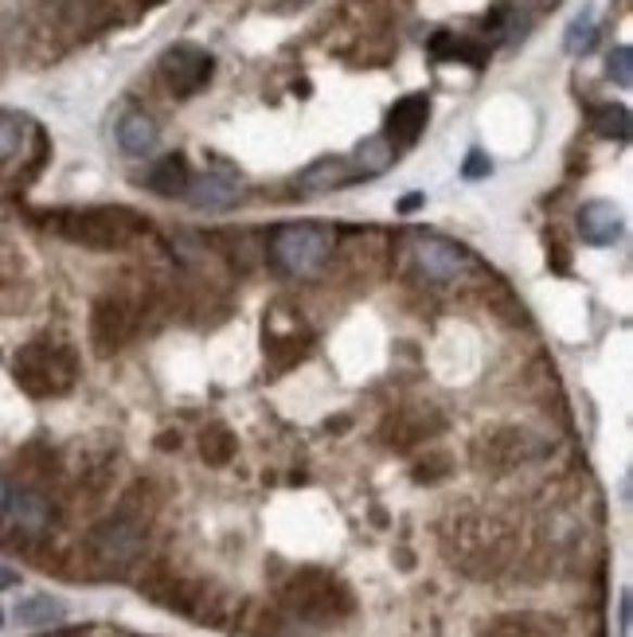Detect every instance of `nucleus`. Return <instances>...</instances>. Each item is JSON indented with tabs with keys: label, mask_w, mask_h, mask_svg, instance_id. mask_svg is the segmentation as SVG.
<instances>
[{
	"label": "nucleus",
	"mask_w": 633,
	"mask_h": 637,
	"mask_svg": "<svg viewBox=\"0 0 633 637\" xmlns=\"http://www.w3.org/2000/svg\"><path fill=\"white\" fill-rule=\"evenodd\" d=\"M12 380L31 399H55V395H67L75 387L78 356L67 344L39 336V341H28L16 348V356H12Z\"/></svg>",
	"instance_id": "nucleus-1"
},
{
	"label": "nucleus",
	"mask_w": 633,
	"mask_h": 637,
	"mask_svg": "<svg viewBox=\"0 0 633 637\" xmlns=\"http://www.w3.org/2000/svg\"><path fill=\"white\" fill-rule=\"evenodd\" d=\"M282 607L302 622L313 626H332V622H344V617L356 610V598H352L349 583L337 578L325 568H302L286 578L282 587Z\"/></svg>",
	"instance_id": "nucleus-2"
},
{
	"label": "nucleus",
	"mask_w": 633,
	"mask_h": 637,
	"mask_svg": "<svg viewBox=\"0 0 633 637\" xmlns=\"http://www.w3.org/2000/svg\"><path fill=\"white\" fill-rule=\"evenodd\" d=\"M39 224L63 235L67 243L90 246V251H122L134 239V231H145L149 224L126 212V207H83V212H55Z\"/></svg>",
	"instance_id": "nucleus-3"
},
{
	"label": "nucleus",
	"mask_w": 633,
	"mask_h": 637,
	"mask_svg": "<svg viewBox=\"0 0 633 637\" xmlns=\"http://www.w3.org/2000/svg\"><path fill=\"white\" fill-rule=\"evenodd\" d=\"M446 551L458 559L469 575H493L505 568L508 559V536L485 517H461L454 532H446Z\"/></svg>",
	"instance_id": "nucleus-4"
},
{
	"label": "nucleus",
	"mask_w": 633,
	"mask_h": 637,
	"mask_svg": "<svg viewBox=\"0 0 633 637\" xmlns=\"http://www.w3.org/2000/svg\"><path fill=\"white\" fill-rule=\"evenodd\" d=\"M270 255L286 275H317L332 258V231L317 224H286L274 231Z\"/></svg>",
	"instance_id": "nucleus-5"
},
{
	"label": "nucleus",
	"mask_w": 633,
	"mask_h": 637,
	"mask_svg": "<svg viewBox=\"0 0 633 637\" xmlns=\"http://www.w3.org/2000/svg\"><path fill=\"white\" fill-rule=\"evenodd\" d=\"M215 60L195 43H176L161 55V79L168 82L176 99H192L195 90H204L212 82Z\"/></svg>",
	"instance_id": "nucleus-6"
},
{
	"label": "nucleus",
	"mask_w": 633,
	"mask_h": 637,
	"mask_svg": "<svg viewBox=\"0 0 633 637\" xmlns=\"http://www.w3.org/2000/svg\"><path fill=\"white\" fill-rule=\"evenodd\" d=\"M51 520H55V509L43 493L28 489V485H12V497L0 517V532L12 539H39L51 528Z\"/></svg>",
	"instance_id": "nucleus-7"
},
{
	"label": "nucleus",
	"mask_w": 633,
	"mask_h": 637,
	"mask_svg": "<svg viewBox=\"0 0 633 637\" xmlns=\"http://www.w3.org/2000/svg\"><path fill=\"white\" fill-rule=\"evenodd\" d=\"M442 426H446V419L439 415L434 403H407V407H400L395 415L383 419L380 434L391 450H415V446H422L427 438H434Z\"/></svg>",
	"instance_id": "nucleus-8"
},
{
	"label": "nucleus",
	"mask_w": 633,
	"mask_h": 637,
	"mask_svg": "<svg viewBox=\"0 0 633 637\" xmlns=\"http://www.w3.org/2000/svg\"><path fill=\"white\" fill-rule=\"evenodd\" d=\"M540 454H544V442L536 434L520 431V426H501V431L485 434L478 442V461L485 470H497V473L517 470V466L540 458Z\"/></svg>",
	"instance_id": "nucleus-9"
},
{
	"label": "nucleus",
	"mask_w": 633,
	"mask_h": 637,
	"mask_svg": "<svg viewBox=\"0 0 633 637\" xmlns=\"http://www.w3.org/2000/svg\"><path fill=\"white\" fill-rule=\"evenodd\" d=\"M410 263L427 282H454V278L466 270L473 258H469L466 246L450 243L442 235H415L410 243Z\"/></svg>",
	"instance_id": "nucleus-10"
},
{
	"label": "nucleus",
	"mask_w": 633,
	"mask_h": 637,
	"mask_svg": "<svg viewBox=\"0 0 633 637\" xmlns=\"http://www.w3.org/2000/svg\"><path fill=\"white\" fill-rule=\"evenodd\" d=\"M134 336V309L126 297H98L90 309V344L98 356H114Z\"/></svg>",
	"instance_id": "nucleus-11"
},
{
	"label": "nucleus",
	"mask_w": 633,
	"mask_h": 637,
	"mask_svg": "<svg viewBox=\"0 0 633 637\" xmlns=\"http://www.w3.org/2000/svg\"><path fill=\"white\" fill-rule=\"evenodd\" d=\"M564 622L552 614H540V610H517V614H501L493 617L481 637H564Z\"/></svg>",
	"instance_id": "nucleus-12"
},
{
	"label": "nucleus",
	"mask_w": 633,
	"mask_h": 637,
	"mask_svg": "<svg viewBox=\"0 0 633 637\" xmlns=\"http://www.w3.org/2000/svg\"><path fill=\"white\" fill-rule=\"evenodd\" d=\"M427 118H430L427 94H407V99H400L388 114V141L391 145H415L419 133L427 129Z\"/></svg>",
	"instance_id": "nucleus-13"
},
{
	"label": "nucleus",
	"mask_w": 633,
	"mask_h": 637,
	"mask_svg": "<svg viewBox=\"0 0 633 637\" xmlns=\"http://www.w3.org/2000/svg\"><path fill=\"white\" fill-rule=\"evenodd\" d=\"M114 138H117V149H122L126 157L141 161V157H149V153L156 149L161 129H156V122L149 118L145 110H129V114H122V118H117Z\"/></svg>",
	"instance_id": "nucleus-14"
},
{
	"label": "nucleus",
	"mask_w": 633,
	"mask_h": 637,
	"mask_svg": "<svg viewBox=\"0 0 633 637\" xmlns=\"http://www.w3.org/2000/svg\"><path fill=\"white\" fill-rule=\"evenodd\" d=\"M579 231L591 246H610L622 235V212L610 200H591L579 207Z\"/></svg>",
	"instance_id": "nucleus-15"
},
{
	"label": "nucleus",
	"mask_w": 633,
	"mask_h": 637,
	"mask_svg": "<svg viewBox=\"0 0 633 637\" xmlns=\"http://www.w3.org/2000/svg\"><path fill=\"white\" fill-rule=\"evenodd\" d=\"M309 344H313V333L305 324H293V329H274V324H266V356H270L274 372L293 368V364L309 353Z\"/></svg>",
	"instance_id": "nucleus-16"
},
{
	"label": "nucleus",
	"mask_w": 633,
	"mask_h": 637,
	"mask_svg": "<svg viewBox=\"0 0 633 637\" xmlns=\"http://www.w3.org/2000/svg\"><path fill=\"white\" fill-rule=\"evenodd\" d=\"M188 204L200 207V212H227L231 204H239V184L219 173H204V177L188 180Z\"/></svg>",
	"instance_id": "nucleus-17"
},
{
	"label": "nucleus",
	"mask_w": 633,
	"mask_h": 637,
	"mask_svg": "<svg viewBox=\"0 0 633 637\" xmlns=\"http://www.w3.org/2000/svg\"><path fill=\"white\" fill-rule=\"evenodd\" d=\"M188 180H192V173H188V161L180 157V153H168V157H161L153 168H149V177L145 184L153 188L156 196H185L188 192Z\"/></svg>",
	"instance_id": "nucleus-18"
},
{
	"label": "nucleus",
	"mask_w": 633,
	"mask_h": 637,
	"mask_svg": "<svg viewBox=\"0 0 633 637\" xmlns=\"http://www.w3.org/2000/svg\"><path fill=\"white\" fill-rule=\"evenodd\" d=\"M344 180H349V161L321 157V161H313L302 177H297V192H305V196H317V192H329V188L344 184Z\"/></svg>",
	"instance_id": "nucleus-19"
},
{
	"label": "nucleus",
	"mask_w": 633,
	"mask_h": 637,
	"mask_svg": "<svg viewBox=\"0 0 633 637\" xmlns=\"http://www.w3.org/2000/svg\"><path fill=\"white\" fill-rule=\"evenodd\" d=\"M235 450H239V442H235L231 426H224V422H212V426L200 431V458L207 466H227L235 458Z\"/></svg>",
	"instance_id": "nucleus-20"
},
{
	"label": "nucleus",
	"mask_w": 633,
	"mask_h": 637,
	"mask_svg": "<svg viewBox=\"0 0 633 637\" xmlns=\"http://www.w3.org/2000/svg\"><path fill=\"white\" fill-rule=\"evenodd\" d=\"M356 165H360V177H380L395 165V145L388 138H368L360 149H356Z\"/></svg>",
	"instance_id": "nucleus-21"
},
{
	"label": "nucleus",
	"mask_w": 633,
	"mask_h": 637,
	"mask_svg": "<svg viewBox=\"0 0 633 637\" xmlns=\"http://www.w3.org/2000/svg\"><path fill=\"white\" fill-rule=\"evenodd\" d=\"M595 43H598L595 9H583L575 21H571V28H567L564 48H567V55H586V51H595Z\"/></svg>",
	"instance_id": "nucleus-22"
},
{
	"label": "nucleus",
	"mask_w": 633,
	"mask_h": 637,
	"mask_svg": "<svg viewBox=\"0 0 633 637\" xmlns=\"http://www.w3.org/2000/svg\"><path fill=\"white\" fill-rule=\"evenodd\" d=\"M591 129L606 141H630V110L625 106H595Z\"/></svg>",
	"instance_id": "nucleus-23"
},
{
	"label": "nucleus",
	"mask_w": 633,
	"mask_h": 637,
	"mask_svg": "<svg viewBox=\"0 0 633 637\" xmlns=\"http://www.w3.org/2000/svg\"><path fill=\"white\" fill-rule=\"evenodd\" d=\"M16 617L24 626H55L63 617V602H55L51 595H31L16 607Z\"/></svg>",
	"instance_id": "nucleus-24"
},
{
	"label": "nucleus",
	"mask_w": 633,
	"mask_h": 637,
	"mask_svg": "<svg viewBox=\"0 0 633 637\" xmlns=\"http://www.w3.org/2000/svg\"><path fill=\"white\" fill-rule=\"evenodd\" d=\"M24 138H28V122L0 110V165H9L24 153Z\"/></svg>",
	"instance_id": "nucleus-25"
},
{
	"label": "nucleus",
	"mask_w": 633,
	"mask_h": 637,
	"mask_svg": "<svg viewBox=\"0 0 633 637\" xmlns=\"http://www.w3.org/2000/svg\"><path fill=\"white\" fill-rule=\"evenodd\" d=\"M606 75H610V82H618V87H633V48L630 43H622V48L610 51V60H606Z\"/></svg>",
	"instance_id": "nucleus-26"
},
{
	"label": "nucleus",
	"mask_w": 633,
	"mask_h": 637,
	"mask_svg": "<svg viewBox=\"0 0 633 637\" xmlns=\"http://www.w3.org/2000/svg\"><path fill=\"white\" fill-rule=\"evenodd\" d=\"M446 473H450V458H446V454H434V458L415 461V470H410V477L419 481V485H434V481H442Z\"/></svg>",
	"instance_id": "nucleus-27"
},
{
	"label": "nucleus",
	"mask_w": 633,
	"mask_h": 637,
	"mask_svg": "<svg viewBox=\"0 0 633 637\" xmlns=\"http://www.w3.org/2000/svg\"><path fill=\"white\" fill-rule=\"evenodd\" d=\"M489 173H493V161H489L481 149H473V153L466 157V165H461V177H466V180H485Z\"/></svg>",
	"instance_id": "nucleus-28"
},
{
	"label": "nucleus",
	"mask_w": 633,
	"mask_h": 637,
	"mask_svg": "<svg viewBox=\"0 0 633 637\" xmlns=\"http://www.w3.org/2000/svg\"><path fill=\"white\" fill-rule=\"evenodd\" d=\"M547 255L556 258V270H559V275H567V266H571V251L559 243V235H547Z\"/></svg>",
	"instance_id": "nucleus-29"
},
{
	"label": "nucleus",
	"mask_w": 633,
	"mask_h": 637,
	"mask_svg": "<svg viewBox=\"0 0 633 637\" xmlns=\"http://www.w3.org/2000/svg\"><path fill=\"white\" fill-rule=\"evenodd\" d=\"M422 200H427L422 192H410V196H403V200H400V212H419Z\"/></svg>",
	"instance_id": "nucleus-30"
},
{
	"label": "nucleus",
	"mask_w": 633,
	"mask_h": 637,
	"mask_svg": "<svg viewBox=\"0 0 633 637\" xmlns=\"http://www.w3.org/2000/svg\"><path fill=\"white\" fill-rule=\"evenodd\" d=\"M16 583H20V575H16V571L0 568V590H4V587H16Z\"/></svg>",
	"instance_id": "nucleus-31"
},
{
	"label": "nucleus",
	"mask_w": 633,
	"mask_h": 637,
	"mask_svg": "<svg viewBox=\"0 0 633 637\" xmlns=\"http://www.w3.org/2000/svg\"><path fill=\"white\" fill-rule=\"evenodd\" d=\"M156 446H161V450H176V446H180V434H161Z\"/></svg>",
	"instance_id": "nucleus-32"
},
{
	"label": "nucleus",
	"mask_w": 633,
	"mask_h": 637,
	"mask_svg": "<svg viewBox=\"0 0 633 637\" xmlns=\"http://www.w3.org/2000/svg\"><path fill=\"white\" fill-rule=\"evenodd\" d=\"M622 634H630V595H622Z\"/></svg>",
	"instance_id": "nucleus-33"
},
{
	"label": "nucleus",
	"mask_w": 633,
	"mask_h": 637,
	"mask_svg": "<svg viewBox=\"0 0 633 637\" xmlns=\"http://www.w3.org/2000/svg\"><path fill=\"white\" fill-rule=\"evenodd\" d=\"M51 637H78V634H51Z\"/></svg>",
	"instance_id": "nucleus-34"
},
{
	"label": "nucleus",
	"mask_w": 633,
	"mask_h": 637,
	"mask_svg": "<svg viewBox=\"0 0 633 637\" xmlns=\"http://www.w3.org/2000/svg\"><path fill=\"white\" fill-rule=\"evenodd\" d=\"M536 4H547V0H536Z\"/></svg>",
	"instance_id": "nucleus-35"
},
{
	"label": "nucleus",
	"mask_w": 633,
	"mask_h": 637,
	"mask_svg": "<svg viewBox=\"0 0 633 637\" xmlns=\"http://www.w3.org/2000/svg\"><path fill=\"white\" fill-rule=\"evenodd\" d=\"M0 622H4V614H0Z\"/></svg>",
	"instance_id": "nucleus-36"
}]
</instances>
